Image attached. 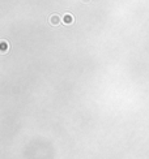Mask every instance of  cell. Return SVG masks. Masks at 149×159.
Masks as SVG:
<instances>
[{"mask_svg":"<svg viewBox=\"0 0 149 159\" xmlns=\"http://www.w3.org/2000/svg\"><path fill=\"white\" fill-rule=\"evenodd\" d=\"M7 51H8V43L5 41H2V42H0V52L5 54Z\"/></svg>","mask_w":149,"mask_h":159,"instance_id":"3957f363","label":"cell"},{"mask_svg":"<svg viewBox=\"0 0 149 159\" xmlns=\"http://www.w3.org/2000/svg\"><path fill=\"white\" fill-rule=\"evenodd\" d=\"M82 2H89V0H82Z\"/></svg>","mask_w":149,"mask_h":159,"instance_id":"277c9868","label":"cell"},{"mask_svg":"<svg viewBox=\"0 0 149 159\" xmlns=\"http://www.w3.org/2000/svg\"><path fill=\"white\" fill-rule=\"evenodd\" d=\"M73 21H75V17H73L72 14L67 13V14L63 16V24H66V25H71V24H73Z\"/></svg>","mask_w":149,"mask_h":159,"instance_id":"7a4b0ae2","label":"cell"},{"mask_svg":"<svg viewBox=\"0 0 149 159\" xmlns=\"http://www.w3.org/2000/svg\"><path fill=\"white\" fill-rule=\"evenodd\" d=\"M63 22V20H60V17L58 16V14H52L51 17H50V24L52 25V26H58V25H60Z\"/></svg>","mask_w":149,"mask_h":159,"instance_id":"6da1fadb","label":"cell"}]
</instances>
